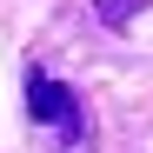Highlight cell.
<instances>
[{"label":"cell","instance_id":"1","mask_svg":"<svg viewBox=\"0 0 153 153\" xmlns=\"http://www.w3.org/2000/svg\"><path fill=\"white\" fill-rule=\"evenodd\" d=\"M27 113L47 120V126H67V133H80L73 126V93L60 80H47V73H27Z\"/></svg>","mask_w":153,"mask_h":153},{"label":"cell","instance_id":"2","mask_svg":"<svg viewBox=\"0 0 153 153\" xmlns=\"http://www.w3.org/2000/svg\"><path fill=\"white\" fill-rule=\"evenodd\" d=\"M133 7H140V0H93L100 27H126V20H133Z\"/></svg>","mask_w":153,"mask_h":153}]
</instances>
